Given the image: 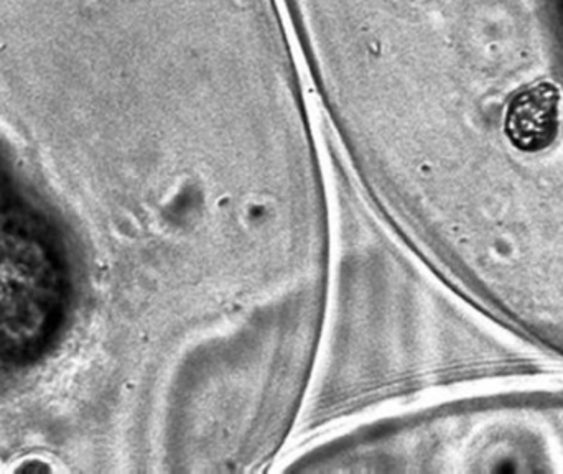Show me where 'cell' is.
<instances>
[{
  "label": "cell",
  "mask_w": 563,
  "mask_h": 474,
  "mask_svg": "<svg viewBox=\"0 0 563 474\" xmlns=\"http://www.w3.org/2000/svg\"><path fill=\"white\" fill-rule=\"evenodd\" d=\"M561 89L552 81H536L509 99L505 134L516 151L538 154L554 145L561 132Z\"/></svg>",
  "instance_id": "obj_1"
}]
</instances>
